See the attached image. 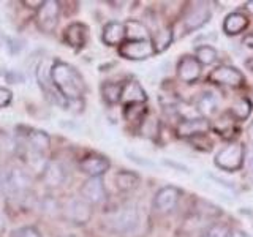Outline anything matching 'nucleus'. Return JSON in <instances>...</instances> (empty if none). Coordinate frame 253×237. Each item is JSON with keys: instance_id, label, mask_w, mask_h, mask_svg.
Here are the masks:
<instances>
[{"instance_id": "1", "label": "nucleus", "mask_w": 253, "mask_h": 237, "mask_svg": "<svg viewBox=\"0 0 253 237\" xmlns=\"http://www.w3.org/2000/svg\"><path fill=\"white\" fill-rule=\"evenodd\" d=\"M51 82L60 97L68 103H75L85 93V82L81 73L70 63L54 60L51 65Z\"/></svg>"}, {"instance_id": "2", "label": "nucleus", "mask_w": 253, "mask_h": 237, "mask_svg": "<svg viewBox=\"0 0 253 237\" xmlns=\"http://www.w3.org/2000/svg\"><path fill=\"white\" fill-rule=\"evenodd\" d=\"M109 226L114 233L122 236L138 234L142 225H144V213L141 212L139 205L134 202H128L119 207L113 215L109 217Z\"/></svg>"}, {"instance_id": "3", "label": "nucleus", "mask_w": 253, "mask_h": 237, "mask_svg": "<svg viewBox=\"0 0 253 237\" xmlns=\"http://www.w3.org/2000/svg\"><path fill=\"white\" fill-rule=\"evenodd\" d=\"M32 190V177L21 168L0 171V192L8 198H24Z\"/></svg>"}, {"instance_id": "4", "label": "nucleus", "mask_w": 253, "mask_h": 237, "mask_svg": "<svg viewBox=\"0 0 253 237\" xmlns=\"http://www.w3.org/2000/svg\"><path fill=\"white\" fill-rule=\"evenodd\" d=\"M244 160H245L244 144H241V142H229L228 146L218 150L215 158H213V163L221 171L234 172L242 168Z\"/></svg>"}, {"instance_id": "5", "label": "nucleus", "mask_w": 253, "mask_h": 237, "mask_svg": "<svg viewBox=\"0 0 253 237\" xmlns=\"http://www.w3.org/2000/svg\"><path fill=\"white\" fill-rule=\"evenodd\" d=\"M117 52L121 57L126 60H146L152 57L155 52V47L152 43V38L149 40H128L117 47Z\"/></svg>"}, {"instance_id": "6", "label": "nucleus", "mask_w": 253, "mask_h": 237, "mask_svg": "<svg viewBox=\"0 0 253 237\" xmlns=\"http://www.w3.org/2000/svg\"><path fill=\"white\" fill-rule=\"evenodd\" d=\"M19 128L22 130V133H19V138H21L19 147L22 150H29V152L44 155V152L51 146L49 134L43 130L29 128V126H19Z\"/></svg>"}, {"instance_id": "7", "label": "nucleus", "mask_w": 253, "mask_h": 237, "mask_svg": "<svg viewBox=\"0 0 253 237\" xmlns=\"http://www.w3.org/2000/svg\"><path fill=\"white\" fill-rule=\"evenodd\" d=\"M59 16H60V3L55 0H46L43 5L37 10V27L44 32V34H51L55 30L59 24Z\"/></svg>"}, {"instance_id": "8", "label": "nucleus", "mask_w": 253, "mask_h": 237, "mask_svg": "<svg viewBox=\"0 0 253 237\" xmlns=\"http://www.w3.org/2000/svg\"><path fill=\"white\" fill-rule=\"evenodd\" d=\"M211 21V10L206 3H195L193 6L188 8V11L185 13L184 19H182V27H184L185 34L195 32L198 29H201Z\"/></svg>"}, {"instance_id": "9", "label": "nucleus", "mask_w": 253, "mask_h": 237, "mask_svg": "<svg viewBox=\"0 0 253 237\" xmlns=\"http://www.w3.org/2000/svg\"><path fill=\"white\" fill-rule=\"evenodd\" d=\"M209 81L217 85L239 87L244 84L245 78L242 71L233 65H220L215 70H212V73L209 75Z\"/></svg>"}, {"instance_id": "10", "label": "nucleus", "mask_w": 253, "mask_h": 237, "mask_svg": "<svg viewBox=\"0 0 253 237\" xmlns=\"http://www.w3.org/2000/svg\"><path fill=\"white\" fill-rule=\"evenodd\" d=\"M63 210H65L67 218L75 225H85L92 218V205L87 201H84L81 196L71 198L65 204V209Z\"/></svg>"}, {"instance_id": "11", "label": "nucleus", "mask_w": 253, "mask_h": 237, "mask_svg": "<svg viewBox=\"0 0 253 237\" xmlns=\"http://www.w3.org/2000/svg\"><path fill=\"white\" fill-rule=\"evenodd\" d=\"M109 160L105 155L100 154H89L83 157L78 163V168L81 172H84L89 177H101L109 169Z\"/></svg>"}, {"instance_id": "12", "label": "nucleus", "mask_w": 253, "mask_h": 237, "mask_svg": "<svg viewBox=\"0 0 253 237\" xmlns=\"http://www.w3.org/2000/svg\"><path fill=\"white\" fill-rule=\"evenodd\" d=\"M79 195L90 205H98L106 199V187L101 177H89L81 185Z\"/></svg>"}, {"instance_id": "13", "label": "nucleus", "mask_w": 253, "mask_h": 237, "mask_svg": "<svg viewBox=\"0 0 253 237\" xmlns=\"http://www.w3.org/2000/svg\"><path fill=\"white\" fill-rule=\"evenodd\" d=\"M211 122L206 117H190L184 118L177 125V136L182 139H190V138H198L203 136L209 131Z\"/></svg>"}, {"instance_id": "14", "label": "nucleus", "mask_w": 253, "mask_h": 237, "mask_svg": "<svg viewBox=\"0 0 253 237\" xmlns=\"http://www.w3.org/2000/svg\"><path fill=\"white\" fill-rule=\"evenodd\" d=\"M182 192L174 185H166L160 188L154 196V207L158 212H171L177 205Z\"/></svg>"}, {"instance_id": "15", "label": "nucleus", "mask_w": 253, "mask_h": 237, "mask_svg": "<svg viewBox=\"0 0 253 237\" xmlns=\"http://www.w3.org/2000/svg\"><path fill=\"white\" fill-rule=\"evenodd\" d=\"M89 40V27L83 22H71L63 32V41L67 46L79 51L87 44Z\"/></svg>"}, {"instance_id": "16", "label": "nucleus", "mask_w": 253, "mask_h": 237, "mask_svg": "<svg viewBox=\"0 0 253 237\" xmlns=\"http://www.w3.org/2000/svg\"><path fill=\"white\" fill-rule=\"evenodd\" d=\"M203 73V65L193 55H184L177 63V76L187 84L196 82Z\"/></svg>"}, {"instance_id": "17", "label": "nucleus", "mask_w": 253, "mask_h": 237, "mask_svg": "<svg viewBox=\"0 0 253 237\" xmlns=\"http://www.w3.org/2000/svg\"><path fill=\"white\" fill-rule=\"evenodd\" d=\"M43 182L51 188H59L67 182L68 179V171L60 161H47L44 171L42 172Z\"/></svg>"}, {"instance_id": "18", "label": "nucleus", "mask_w": 253, "mask_h": 237, "mask_svg": "<svg viewBox=\"0 0 253 237\" xmlns=\"http://www.w3.org/2000/svg\"><path fill=\"white\" fill-rule=\"evenodd\" d=\"M101 40L106 46H121L126 40V29L124 22L109 21L101 32Z\"/></svg>"}, {"instance_id": "19", "label": "nucleus", "mask_w": 253, "mask_h": 237, "mask_svg": "<svg viewBox=\"0 0 253 237\" xmlns=\"http://www.w3.org/2000/svg\"><path fill=\"white\" fill-rule=\"evenodd\" d=\"M114 184H116V188L119 190V192L131 193V192H134V190L139 187L141 179H139V176H138L136 172L122 169V171H119L114 176Z\"/></svg>"}, {"instance_id": "20", "label": "nucleus", "mask_w": 253, "mask_h": 237, "mask_svg": "<svg viewBox=\"0 0 253 237\" xmlns=\"http://www.w3.org/2000/svg\"><path fill=\"white\" fill-rule=\"evenodd\" d=\"M249 26V18L241 11H234V13H229L225 21H223V32L229 37H234L237 34H241Z\"/></svg>"}, {"instance_id": "21", "label": "nucleus", "mask_w": 253, "mask_h": 237, "mask_svg": "<svg viewBox=\"0 0 253 237\" xmlns=\"http://www.w3.org/2000/svg\"><path fill=\"white\" fill-rule=\"evenodd\" d=\"M122 101L125 105H134V103H142L147 101L146 90L142 89L138 81H128L124 85V93H122Z\"/></svg>"}, {"instance_id": "22", "label": "nucleus", "mask_w": 253, "mask_h": 237, "mask_svg": "<svg viewBox=\"0 0 253 237\" xmlns=\"http://www.w3.org/2000/svg\"><path fill=\"white\" fill-rule=\"evenodd\" d=\"M124 85H125V82H114V81L103 82L101 84V98L105 100V103H108V105H117L119 101H122Z\"/></svg>"}, {"instance_id": "23", "label": "nucleus", "mask_w": 253, "mask_h": 237, "mask_svg": "<svg viewBox=\"0 0 253 237\" xmlns=\"http://www.w3.org/2000/svg\"><path fill=\"white\" fill-rule=\"evenodd\" d=\"M196 108H198V113L201 114V117L208 118L209 116L215 114V111L218 108V100L215 97V93H212V92L203 93V97L196 103Z\"/></svg>"}, {"instance_id": "24", "label": "nucleus", "mask_w": 253, "mask_h": 237, "mask_svg": "<svg viewBox=\"0 0 253 237\" xmlns=\"http://www.w3.org/2000/svg\"><path fill=\"white\" fill-rule=\"evenodd\" d=\"M172 40H174V32H172L171 27H165V29L154 32L152 43H154V47H155V52L166 51L171 46Z\"/></svg>"}, {"instance_id": "25", "label": "nucleus", "mask_w": 253, "mask_h": 237, "mask_svg": "<svg viewBox=\"0 0 253 237\" xmlns=\"http://www.w3.org/2000/svg\"><path fill=\"white\" fill-rule=\"evenodd\" d=\"M195 57L201 65H212L218 59V52L215 47H212L209 44H201L195 49Z\"/></svg>"}, {"instance_id": "26", "label": "nucleus", "mask_w": 253, "mask_h": 237, "mask_svg": "<svg viewBox=\"0 0 253 237\" xmlns=\"http://www.w3.org/2000/svg\"><path fill=\"white\" fill-rule=\"evenodd\" d=\"M229 114H231L236 120H245L249 118V116L252 114V101L249 98H239L233 103L231 109H229Z\"/></svg>"}, {"instance_id": "27", "label": "nucleus", "mask_w": 253, "mask_h": 237, "mask_svg": "<svg viewBox=\"0 0 253 237\" xmlns=\"http://www.w3.org/2000/svg\"><path fill=\"white\" fill-rule=\"evenodd\" d=\"M125 29H126V37L128 40H149V30L147 27L142 24L141 21H128L125 22Z\"/></svg>"}, {"instance_id": "28", "label": "nucleus", "mask_w": 253, "mask_h": 237, "mask_svg": "<svg viewBox=\"0 0 253 237\" xmlns=\"http://www.w3.org/2000/svg\"><path fill=\"white\" fill-rule=\"evenodd\" d=\"M233 229L225 223H212L208 228H204L201 237H229Z\"/></svg>"}, {"instance_id": "29", "label": "nucleus", "mask_w": 253, "mask_h": 237, "mask_svg": "<svg viewBox=\"0 0 253 237\" xmlns=\"http://www.w3.org/2000/svg\"><path fill=\"white\" fill-rule=\"evenodd\" d=\"M158 131H160V128H158L157 118H154V117H146L144 120H142L141 133L144 134V136H147L150 139H155L158 136Z\"/></svg>"}, {"instance_id": "30", "label": "nucleus", "mask_w": 253, "mask_h": 237, "mask_svg": "<svg viewBox=\"0 0 253 237\" xmlns=\"http://www.w3.org/2000/svg\"><path fill=\"white\" fill-rule=\"evenodd\" d=\"M124 116H125L126 120H138L139 117L142 118V105H139V103H134V105H125Z\"/></svg>"}, {"instance_id": "31", "label": "nucleus", "mask_w": 253, "mask_h": 237, "mask_svg": "<svg viewBox=\"0 0 253 237\" xmlns=\"http://www.w3.org/2000/svg\"><path fill=\"white\" fill-rule=\"evenodd\" d=\"M10 237H42V234L34 226H21L18 229H14Z\"/></svg>"}, {"instance_id": "32", "label": "nucleus", "mask_w": 253, "mask_h": 237, "mask_svg": "<svg viewBox=\"0 0 253 237\" xmlns=\"http://www.w3.org/2000/svg\"><path fill=\"white\" fill-rule=\"evenodd\" d=\"M13 101V92L6 87L0 85V109L8 108Z\"/></svg>"}, {"instance_id": "33", "label": "nucleus", "mask_w": 253, "mask_h": 237, "mask_svg": "<svg viewBox=\"0 0 253 237\" xmlns=\"http://www.w3.org/2000/svg\"><path fill=\"white\" fill-rule=\"evenodd\" d=\"M5 78H6V81H8V82H16V84H21V82L24 81L22 75L18 73V71H6Z\"/></svg>"}, {"instance_id": "34", "label": "nucleus", "mask_w": 253, "mask_h": 237, "mask_svg": "<svg viewBox=\"0 0 253 237\" xmlns=\"http://www.w3.org/2000/svg\"><path fill=\"white\" fill-rule=\"evenodd\" d=\"M242 44H245L250 49H253V34H247L242 38Z\"/></svg>"}, {"instance_id": "35", "label": "nucleus", "mask_w": 253, "mask_h": 237, "mask_svg": "<svg viewBox=\"0 0 253 237\" xmlns=\"http://www.w3.org/2000/svg\"><path fill=\"white\" fill-rule=\"evenodd\" d=\"M229 237H250L245 231H242V229H233V233Z\"/></svg>"}, {"instance_id": "36", "label": "nucleus", "mask_w": 253, "mask_h": 237, "mask_svg": "<svg viewBox=\"0 0 253 237\" xmlns=\"http://www.w3.org/2000/svg\"><path fill=\"white\" fill-rule=\"evenodd\" d=\"M244 65H245V68H247V70L253 71V55H250V57H249V59H245V62H244Z\"/></svg>"}, {"instance_id": "37", "label": "nucleus", "mask_w": 253, "mask_h": 237, "mask_svg": "<svg viewBox=\"0 0 253 237\" xmlns=\"http://www.w3.org/2000/svg\"><path fill=\"white\" fill-rule=\"evenodd\" d=\"M245 10L250 11V13L253 14V0H249V2L245 3Z\"/></svg>"}, {"instance_id": "38", "label": "nucleus", "mask_w": 253, "mask_h": 237, "mask_svg": "<svg viewBox=\"0 0 253 237\" xmlns=\"http://www.w3.org/2000/svg\"><path fill=\"white\" fill-rule=\"evenodd\" d=\"M247 134H249V138H250V141L253 142V122L249 125V128H247Z\"/></svg>"}, {"instance_id": "39", "label": "nucleus", "mask_w": 253, "mask_h": 237, "mask_svg": "<svg viewBox=\"0 0 253 237\" xmlns=\"http://www.w3.org/2000/svg\"><path fill=\"white\" fill-rule=\"evenodd\" d=\"M3 229H5V218L2 213H0V233H3Z\"/></svg>"}]
</instances>
